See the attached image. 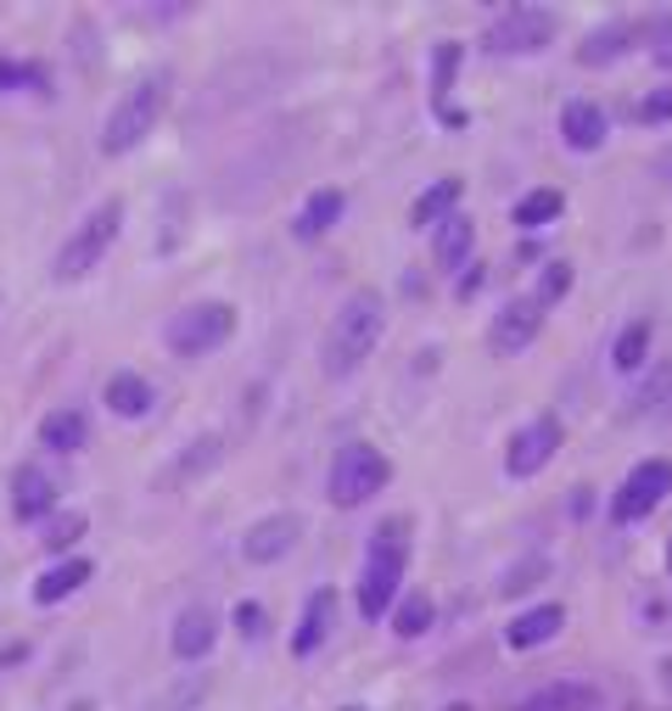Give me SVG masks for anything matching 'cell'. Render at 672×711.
Masks as SVG:
<instances>
[{"label":"cell","mask_w":672,"mask_h":711,"mask_svg":"<svg viewBox=\"0 0 672 711\" xmlns=\"http://www.w3.org/2000/svg\"><path fill=\"white\" fill-rule=\"evenodd\" d=\"M566 292H571V264H544V275H538V292H533V298L549 308V303H560Z\"/></svg>","instance_id":"cell-29"},{"label":"cell","mask_w":672,"mask_h":711,"mask_svg":"<svg viewBox=\"0 0 672 711\" xmlns=\"http://www.w3.org/2000/svg\"><path fill=\"white\" fill-rule=\"evenodd\" d=\"M449 711H471V706H449Z\"/></svg>","instance_id":"cell-44"},{"label":"cell","mask_w":672,"mask_h":711,"mask_svg":"<svg viewBox=\"0 0 672 711\" xmlns=\"http://www.w3.org/2000/svg\"><path fill=\"white\" fill-rule=\"evenodd\" d=\"M23 655H28V644H0V667H18Z\"/></svg>","instance_id":"cell-37"},{"label":"cell","mask_w":672,"mask_h":711,"mask_svg":"<svg viewBox=\"0 0 672 711\" xmlns=\"http://www.w3.org/2000/svg\"><path fill=\"white\" fill-rule=\"evenodd\" d=\"M147 18H158V23H169V18H185V7H147Z\"/></svg>","instance_id":"cell-39"},{"label":"cell","mask_w":672,"mask_h":711,"mask_svg":"<svg viewBox=\"0 0 672 711\" xmlns=\"http://www.w3.org/2000/svg\"><path fill=\"white\" fill-rule=\"evenodd\" d=\"M431 616H438V605H431L426 594H409V599L393 610V633H398V639H420V633L431 628Z\"/></svg>","instance_id":"cell-27"},{"label":"cell","mask_w":672,"mask_h":711,"mask_svg":"<svg viewBox=\"0 0 672 711\" xmlns=\"http://www.w3.org/2000/svg\"><path fill=\"white\" fill-rule=\"evenodd\" d=\"M84 438H90V420H84V409H51L39 420V443L51 448V454H79L84 448Z\"/></svg>","instance_id":"cell-19"},{"label":"cell","mask_w":672,"mask_h":711,"mask_svg":"<svg viewBox=\"0 0 672 711\" xmlns=\"http://www.w3.org/2000/svg\"><path fill=\"white\" fill-rule=\"evenodd\" d=\"M381 330H387V308H381V298H375V292H354L343 308L331 314V325H325L320 370H325V375H354V370L375 353Z\"/></svg>","instance_id":"cell-1"},{"label":"cell","mask_w":672,"mask_h":711,"mask_svg":"<svg viewBox=\"0 0 672 711\" xmlns=\"http://www.w3.org/2000/svg\"><path fill=\"white\" fill-rule=\"evenodd\" d=\"M538 700H544V711H594V706H600V689H594V684H555V689H544Z\"/></svg>","instance_id":"cell-28"},{"label":"cell","mask_w":672,"mask_h":711,"mask_svg":"<svg viewBox=\"0 0 672 711\" xmlns=\"http://www.w3.org/2000/svg\"><path fill=\"white\" fill-rule=\"evenodd\" d=\"M102 398H107V409L124 415V420H140V415H147V409L158 404L152 382H147V375H135V370H113V375H107V387H102Z\"/></svg>","instance_id":"cell-15"},{"label":"cell","mask_w":672,"mask_h":711,"mask_svg":"<svg viewBox=\"0 0 672 711\" xmlns=\"http://www.w3.org/2000/svg\"><path fill=\"white\" fill-rule=\"evenodd\" d=\"M510 711H544V700L533 695V700H521V706H510Z\"/></svg>","instance_id":"cell-41"},{"label":"cell","mask_w":672,"mask_h":711,"mask_svg":"<svg viewBox=\"0 0 672 711\" xmlns=\"http://www.w3.org/2000/svg\"><path fill=\"white\" fill-rule=\"evenodd\" d=\"M560 438H566V426H560L555 415H538V420H526L521 432L510 438V448H505V477H515V482L538 477V470H544V465L555 459Z\"/></svg>","instance_id":"cell-9"},{"label":"cell","mask_w":672,"mask_h":711,"mask_svg":"<svg viewBox=\"0 0 672 711\" xmlns=\"http://www.w3.org/2000/svg\"><path fill=\"white\" fill-rule=\"evenodd\" d=\"M169 96H174V73H147L140 84H129L124 90V102L113 107V118H107V129H102V152L107 158H124V152H135L140 140H147L152 129H158V118L169 113Z\"/></svg>","instance_id":"cell-3"},{"label":"cell","mask_w":672,"mask_h":711,"mask_svg":"<svg viewBox=\"0 0 672 711\" xmlns=\"http://www.w3.org/2000/svg\"><path fill=\"white\" fill-rule=\"evenodd\" d=\"M650 57H656L661 68H672V12L650 23Z\"/></svg>","instance_id":"cell-33"},{"label":"cell","mask_w":672,"mask_h":711,"mask_svg":"<svg viewBox=\"0 0 672 711\" xmlns=\"http://www.w3.org/2000/svg\"><path fill=\"white\" fill-rule=\"evenodd\" d=\"M650 359V319H634V325H622V337H616V348H611V364L616 370H639Z\"/></svg>","instance_id":"cell-26"},{"label":"cell","mask_w":672,"mask_h":711,"mask_svg":"<svg viewBox=\"0 0 672 711\" xmlns=\"http://www.w3.org/2000/svg\"><path fill=\"white\" fill-rule=\"evenodd\" d=\"M454 73H460V45H438V102L449 96V84H454Z\"/></svg>","instance_id":"cell-34"},{"label":"cell","mask_w":672,"mask_h":711,"mask_svg":"<svg viewBox=\"0 0 672 711\" xmlns=\"http://www.w3.org/2000/svg\"><path fill=\"white\" fill-rule=\"evenodd\" d=\"M213 644H219V610L213 605H185L174 616V655L202 661V655H213Z\"/></svg>","instance_id":"cell-12"},{"label":"cell","mask_w":672,"mask_h":711,"mask_svg":"<svg viewBox=\"0 0 672 711\" xmlns=\"http://www.w3.org/2000/svg\"><path fill=\"white\" fill-rule=\"evenodd\" d=\"M387 482H393V465H387V454L370 448V443H343V448H336V459H331L325 499H331L336 510H354V504L375 499Z\"/></svg>","instance_id":"cell-5"},{"label":"cell","mask_w":672,"mask_h":711,"mask_svg":"<svg viewBox=\"0 0 672 711\" xmlns=\"http://www.w3.org/2000/svg\"><path fill=\"white\" fill-rule=\"evenodd\" d=\"M560 208H566V197H560V191H549V185H538V191H526V197L510 208V219H515L521 230H538V224H555V219H560Z\"/></svg>","instance_id":"cell-24"},{"label":"cell","mask_w":672,"mask_h":711,"mask_svg":"<svg viewBox=\"0 0 672 711\" xmlns=\"http://www.w3.org/2000/svg\"><path fill=\"white\" fill-rule=\"evenodd\" d=\"M471 242H476V224H471V213H449L443 224H438V269H460L465 258H471Z\"/></svg>","instance_id":"cell-21"},{"label":"cell","mask_w":672,"mask_h":711,"mask_svg":"<svg viewBox=\"0 0 672 711\" xmlns=\"http://www.w3.org/2000/svg\"><path fill=\"white\" fill-rule=\"evenodd\" d=\"M661 174H667V179H672V152H667V158H661Z\"/></svg>","instance_id":"cell-42"},{"label":"cell","mask_w":672,"mask_h":711,"mask_svg":"<svg viewBox=\"0 0 672 711\" xmlns=\"http://www.w3.org/2000/svg\"><path fill=\"white\" fill-rule=\"evenodd\" d=\"M224 459V443L208 432V438H197V443H190L179 459H174V470H169V482H190V477H208V470Z\"/></svg>","instance_id":"cell-25"},{"label":"cell","mask_w":672,"mask_h":711,"mask_svg":"<svg viewBox=\"0 0 672 711\" xmlns=\"http://www.w3.org/2000/svg\"><path fill=\"white\" fill-rule=\"evenodd\" d=\"M51 504H57V477H45L39 465H18L12 470V515L39 521V515H51Z\"/></svg>","instance_id":"cell-13"},{"label":"cell","mask_w":672,"mask_h":711,"mask_svg":"<svg viewBox=\"0 0 672 711\" xmlns=\"http://www.w3.org/2000/svg\"><path fill=\"white\" fill-rule=\"evenodd\" d=\"M538 325H544V303L526 292V298H515V303H505V308L494 314L488 348H494L499 359H515V353H526V348L538 342Z\"/></svg>","instance_id":"cell-10"},{"label":"cell","mask_w":672,"mask_h":711,"mask_svg":"<svg viewBox=\"0 0 672 711\" xmlns=\"http://www.w3.org/2000/svg\"><path fill=\"white\" fill-rule=\"evenodd\" d=\"M476 287H483V269H471V275H460V298H471Z\"/></svg>","instance_id":"cell-38"},{"label":"cell","mask_w":672,"mask_h":711,"mask_svg":"<svg viewBox=\"0 0 672 711\" xmlns=\"http://www.w3.org/2000/svg\"><path fill=\"white\" fill-rule=\"evenodd\" d=\"M549 39H555V12L549 7H510L488 28V51L494 57H526V51H544Z\"/></svg>","instance_id":"cell-7"},{"label":"cell","mask_w":672,"mask_h":711,"mask_svg":"<svg viewBox=\"0 0 672 711\" xmlns=\"http://www.w3.org/2000/svg\"><path fill=\"white\" fill-rule=\"evenodd\" d=\"M331 622H336V588H314L309 605H303V622H298V633H292V655H314V650L325 644Z\"/></svg>","instance_id":"cell-16"},{"label":"cell","mask_w":672,"mask_h":711,"mask_svg":"<svg viewBox=\"0 0 672 711\" xmlns=\"http://www.w3.org/2000/svg\"><path fill=\"white\" fill-rule=\"evenodd\" d=\"M84 583H90V560H84V555H68L62 566H51V572L34 583V599H39V605H62V599L79 594Z\"/></svg>","instance_id":"cell-20"},{"label":"cell","mask_w":672,"mask_h":711,"mask_svg":"<svg viewBox=\"0 0 672 711\" xmlns=\"http://www.w3.org/2000/svg\"><path fill=\"white\" fill-rule=\"evenodd\" d=\"M544 572H549L544 560H521V572H510V578H505V594H521V588H533V583H538Z\"/></svg>","instance_id":"cell-35"},{"label":"cell","mask_w":672,"mask_h":711,"mask_svg":"<svg viewBox=\"0 0 672 711\" xmlns=\"http://www.w3.org/2000/svg\"><path fill=\"white\" fill-rule=\"evenodd\" d=\"M639 124H672V84L650 90V96L639 102Z\"/></svg>","instance_id":"cell-32"},{"label":"cell","mask_w":672,"mask_h":711,"mask_svg":"<svg viewBox=\"0 0 672 711\" xmlns=\"http://www.w3.org/2000/svg\"><path fill=\"white\" fill-rule=\"evenodd\" d=\"M560 628H566V610H560V605H533V610H515V622L505 628V644H510V650H538V644H549Z\"/></svg>","instance_id":"cell-14"},{"label":"cell","mask_w":672,"mask_h":711,"mask_svg":"<svg viewBox=\"0 0 672 711\" xmlns=\"http://www.w3.org/2000/svg\"><path fill=\"white\" fill-rule=\"evenodd\" d=\"M118 230H124V202H118V197L95 202V208L79 219V230H73L68 242H62V253H57L51 275H57V280H79V275H90L95 264H102V258L113 253Z\"/></svg>","instance_id":"cell-4"},{"label":"cell","mask_w":672,"mask_h":711,"mask_svg":"<svg viewBox=\"0 0 672 711\" xmlns=\"http://www.w3.org/2000/svg\"><path fill=\"white\" fill-rule=\"evenodd\" d=\"M404 566H409V515H393V521H381L375 538H370L364 578H359V616L381 622V610H393Z\"/></svg>","instance_id":"cell-2"},{"label":"cell","mask_w":672,"mask_h":711,"mask_svg":"<svg viewBox=\"0 0 672 711\" xmlns=\"http://www.w3.org/2000/svg\"><path fill=\"white\" fill-rule=\"evenodd\" d=\"M454 202H460V179H438V185H426V191L415 197V208H409V224H415V230L443 224V219L454 213Z\"/></svg>","instance_id":"cell-23"},{"label":"cell","mask_w":672,"mask_h":711,"mask_svg":"<svg viewBox=\"0 0 672 711\" xmlns=\"http://www.w3.org/2000/svg\"><path fill=\"white\" fill-rule=\"evenodd\" d=\"M34 68H18V62H0V90H12V84H23Z\"/></svg>","instance_id":"cell-36"},{"label":"cell","mask_w":672,"mask_h":711,"mask_svg":"<svg viewBox=\"0 0 672 711\" xmlns=\"http://www.w3.org/2000/svg\"><path fill=\"white\" fill-rule=\"evenodd\" d=\"M667 566H672V544H667Z\"/></svg>","instance_id":"cell-43"},{"label":"cell","mask_w":672,"mask_h":711,"mask_svg":"<svg viewBox=\"0 0 672 711\" xmlns=\"http://www.w3.org/2000/svg\"><path fill=\"white\" fill-rule=\"evenodd\" d=\"M84 527H90V521H84V515H62V521H57V527H45V549H51V555H62V549H73V544L84 538Z\"/></svg>","instance_id":"cell-30"},{"label":"cell","mask_w":672,"mask_h":711,"mask_svg":"<svg viewBox=\"0 0 672 711\" xmlns=\"http://www.w3.org/2000/svg\"><path fill=\"white\" fill-rule=\"evenodd\" d=\"M298 538H303V521H298V515H264V521H253V527H247L242 555H247L253 566H275L280 555H292Z\"/></svg>","instance_id":"cell-11"},{"label":"cell","mask_w":672,"mask_h":711,"mask_svg":"<svg viewBox=\"0 0 672 711\" xmlns=\"http://www.w3.org/2000/svg\"><path fill=\"white\" fill-rule=\"evenodd\" d=\"M560 135H566L571 152H594V147H605V113L594 102H566L560 107Z\"/></svg>","instance_id":"cell-17"},{"label":"cell","mask_w":672,"mask_h":711,"mask_svg":"<svg viewBox=\"0 0 672 711\" xmlns=\"http://www.w3.org/2000/svg\"><path fill=\"white\" fill-rule=\"evenodd\" d=\"M235 633H242V639H264V633H269V616H264L258 599H242V605H235Z\"/></svg>","instance_id":"cell-31"},{"label":"cell","mask_w":672,"mask_h":711,"mask_svg":"<svg viewBox=\"0 0 672 711\" xmlns=\"http://www.w3.org/2000/svg\"><path fill=\"white\" fill-rule=\"evenodd\" d=\"M634 45V23H605V28H594L583 45H578V62L583 68H600V62H616L622 51Z\"/></svg>","instance_id":"cell-22"},{"label":"cell","mask_w":672,"mask_h":711,"mask_svg":"<svg viewBox=\"0 0 672 711\" xmlns=\"http://www.w3.org/2000/svg\"><path fill=\"white\" fill-rule=\"evenodd\" d=\"M163 337H169V353L202 359V353H213V348H224V342L235 337V308H230V303H213V298L185 303V308L169 319Z\"/></svg>","instance_id":"cell-6"},{"label":"cell","mask_w":672,"mask_h":711,"mask_svg":"<svg viewBox=\"0 0 672 711\" xmlns=\"http://www.w3.org/2000/svg\"><path fill=\"white\" fill-rule=\"evenodd\" d=\"M343 213H348V197L336 191V185H325V191H314V197L303 202V213L292 219V235H298V242H320V235L343 219Z\"/></svg>","instance_id":"cell-18"},{"label":"cell","mask_w":672,"mask_h":711,"mask_svg":"<svg viewBox=\"0 0 672 711\" xmlns=\"http://www.w3.org/2000/svg\"><path fill=\"white\" fill-rule=\"evenodd\" d=\"M667 493H672V459H645V465H634V477L616 488L611 521H616V527H634V521H645Z\"/></svg>","instance_id":"cell-8"},{"label":"cell","mask_w":672,"mask_h":711,"mask_svg":"<svg viewBox=\"0 0 672 711\" xmlns=\"http://www.w3.org/2000/svg\"><path fill=\"white\" fill-rule=\"evenodd\" d=\"M538 253H544L538 242H521V247H515V258H521V264H538Z\"/></svg>","instance_id":"cell-40"}]
</instances>
